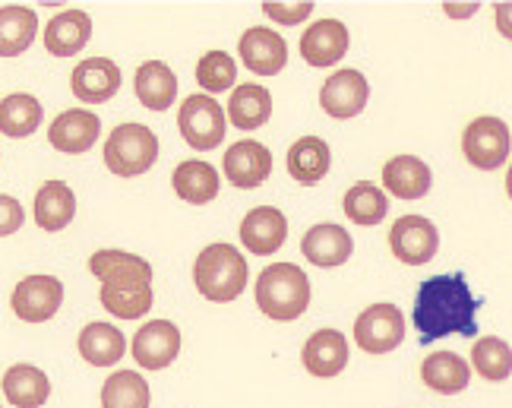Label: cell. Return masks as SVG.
<instances>
[{
    "instance_id": "cell-2",
    "label": "cell",
    "mask_w": 512,
    "mask_h": 408,
    "mask_svg": "<svg viewBox=\"0 0 512 408\" xmlns=\"http://www.w3.org/2000/svg\"><path fill=\"white\" fill-rule=\"evenodd\" d=\"M92 276L102 279V304L117 320H140L155 301L152 263L127 250H98L89 260Z\"/></svg>"
},
{
    "instance_id": "cell-31",
    "label": "cell",
    "mask_w": 512,
    "mask_h": 408,
    "mask_svg": "<svg viewBox=\"0 0 512 408\" xmlns=\"http://www.w3.org/2000/svg\"><path fill=\"white\" fill-rule=\"evenodd\" d=\"M38 32V16L35 10L23 4L0 7V57H16L29 51Z\"/></svg>"
},
{
    "instance_id": "cell-41",
    "label": "cell",
    "mask_w": 512,
    "mask_h": 408,
    "mask_svg": "<svg viewBox=\"0 0 512 408\" xmlns=\"http://www.w3.org/2000/svg\"><path fill=\"white\" fill-rule=\"evenodd\" d=\"M506 193H509V200H512V165H509V174H506Z\"/></svg>"
},
{
    "instance_id": "cell-12",
    "label": "cell",
    "mask_w": 512,
    "mask_h": 408,
    "mask_svg": "<svg viewBox=\"0 0 512 408\" xmlns=\"http://www.w3.org/2000/svg\"><path fill=\"white\" fill-rule=\"evenodd\" d=\"M367 95H370V86L361 70H339L323 83L320 105L329 118L348 121V118H358V114L367 108Z\"/></svg>"
},
{
    "instance_id": "cell-7",
    "label": "cell",
    "mask_w": 512,
    "mask_h": 408,
    "mask_svg": "<svg viewBox=\"0 0 512 408\" xmlns=\"http://www.w3.org/2000/svg\"><path fill=\"white\" fill-rule=\"evenodd\" d=\"M405 339V314L396 304H373L354 320V342L367 355H386Z\"/></svg>"
},
{
    "instance_id": "cell-16",
    "label": "cell",
    "mask_w": 512,
    "mask_h": 408,
    "mask_svg": "<svg viewBox=\"0 0 512 408\" xmlns=\"http://www.w3.org/2000/svg\"><path fill=\"white\" fill-rule=\"evenodd\" d=\"M285 238H288V219L275 206H256L241 222V241L256 257H272L285 244Z\"/></svg>"
},
{
    "instance_id": "cell-11",
    "label": "cell",
    "mask_w": 512,
    "mask_h": 408,
    "mask_svg": "<svg viewBox=\"0 0 512 408\" xmlns=\"http://www.w3.org/2000/svg\"><path fill=\"white\" fill-rule=\"evenodd\" d=\"M130 352L136 364L146 367V371H165L181 355V329L171 320H152L140 326V333L133 336Z\"/></svg>"
},
{
    "instance_id": "cell-23",
    "label": "cell",
    "mask_w": 512,
    "mask_h": 408,
    "mask_svg": "<svg viewBox=\"0 0 512 408\" xmlns=\"http://www.w3.org/2000/svg\"><path fill=\"white\" fill-rule=\"evenodd\" d=\"M332 168V152L320 136H301L298 143L288 149V171L291 178L304 187H317Z\"/></svg>"
},
{
    "instance_id": "cell-10",
    "label": "cell",
    "mask_w": 512,
    "mask_h": 408,
    "mask_svg": "<svg viewBox=\"0 0 512 408\" xmlns=\"http://www.w3.org/2000/svg\"><path fill=\"white\" fill-rule=\"evenodd\" d=\"M389 247L396 260L408 266H424L427 260L437 257L440 247V231L424 216H402L389 228Z\"/></svg>"
},
{
    "instance_id": "cell-9",
    "label": "cell",
    "mask_w": 512,
    "mask_h": 408,
    "mask_svg": "<svg viewBox=\"0 0 512 408\" xmlns=\"http://www.w3.org/2000/svg\"><path fill=\"white\" fill-rule=\"evenodd\" d=\"M13 314L26 323L51 320L64 304V282L54 276H26L13 288Z\"/></svg>"
},
{
    "instance_id": "cell-17",
    "label": "cell",
    "mask_w": 512,
    "mask_h": 408,
    "mask_svg": "<svg viewBox=\"0 0 512 408\" xmlns=\"http://www.w3.org/2000/svg\"><path fill=\"white\" fill-rule=\"evenodd\" d=\"M225 174L241 190L260 187L272 174V152L256 140H238L225 152Z\"/></svg>"
},
{
    "instance_id": "cell-34",
    "label": "cell",
    "mask_w": 512,
    "mask_h": 408,
    "mask_svg": "<svg viewBox=\"0 0 512 408\" xmlns=\"http://www.w3.org/2000/svg\"><path fill=\"white\" fill-rule=\"evenodd\" d=\"M471 364L487 383H503L512 374V348L500 336H484L471 348Z\"/></svg>"
},
{
    "instance_id": "cell-14",
    "label": "cell",
    "mask_w": 512,
    "mask_h": 408,
    "mask_svg": "<svg viewBox=\"0 0 512 408\" xmlns=\"http://www.w3.org/2000/svg\"><path fill=\"white\" fill-rule=\"evenodd\" d=\"M238 54L241 61L250 73L256 76H275L282 73L285 64H288V45L285 38L275 32V29H247L241 35V45H238Z\"/></svg>"
},
{
    "instance_id": "cell-18",
    "label": "cell",
    "mask_w": 512,
    "mask_h": 408,
    "mask_svg": "<svg viewBox=\"0 0 512 408\" xmlns=\"http://www.w3.org/2000/svg\"><path fill=\"white\" fill-rule=\"evenodd\" d=\"M348 29L339 19H320L301 35V57L310 67H332L348 54Z\"/></svg>"
},
{
    "instance_id": "cell-8",
    "label": "cell",
    "mask_w": 512,
    "mask_h": 408,
    "mask_svg": "<svg viewBox=\"0 0 512 408\" xmlns=\"http://www.w3.org/2000/svg\"><path fill=\"white\" fill-rule=\"evenodd\" d=\"M462 152L465 159L481 171H497L512 152L509 127L500 118H475L462 133Z\"/></svg>"
},
{
    "instance_id": "cell-26",
    "label": "cell",
    "mask_w": 512,
    "mask_h": 408,
    "mask_svg": "<svg viewBox=\"0 0 512 408\" xmlns=\"http://www.w3.org/2000/svg\"><path fill=\"white\" fill-rule=\"evenodd\" d=\"M4 396L13 408H42L51 396L48 374L35 364H13L4 374Z\"/></svg>"
},
{
    "instance_id": "cell-39",
    "label": "cell",
    "mask_w": 512,
    "mask_h": 408,
    "mask_svg": "<svg viewBox=\"0 0 512 408\" xmlns=\"http://www.w3.org/2000/svg\"><path fill=\"white\" fill-rule=\"evenodd\" d=\"M494 16H497V29H500V35L512 42V4H497V7H494Z\"/></svg>"
},
{
    "instance_id": "cell-21",
    "label": "cell",
    "mask_w": 512,
    "mask_h": 408,
    "mask_svg": "<svg viewBox=\"0 0 512 408\" xmlns=\"http://www.w3.org/2000/svg\"><path fill=\"white\" fill-rule=\"evenodd\" d=\"M301 361L313 377H336L348 364V342L339 329H317L304 342Z\"/></svg>"
},
{
    "instance_id": "cell-33",
    "label": "cell",
    "mask_w": 512,
    "mask_h": 408,
    "mask_svg": "<svg viewBox=\"0 0 512 408\" xmlns=\"http://www.w3.org/2000/svg\"><path fill=\"white\" fill-rule=\"evenodd\" d=\"M342 209L354 225H380L389 212V197L377 184H354L345 193Z\"/></svg>"
},
{
    "instance_id": "cell-27",
    "label": "cell",
    "mask_w": 512,
    "mask_h": 408,
    "mask_svg": "<svg viewBox=\"0 0 512 408\" xmlns=\"http://www.w3.org/2000/svg\"><path fill=\"white\" fill-rule=\"evenodd\" d=\"M133 89L149 111H165L177 99V76L162 61H146L133 76Z\"/></svg>"
},
{
    "instance_id": "cell-30",
    "label": "cell",
    "mask_w": 512,
    "mask_h": 408,
    "mask_svg": "<svg viewBox=\"0 0 512 408\" xmlns=\"http://www.w3.org/2000/svg\"><path fill=\"white\" fill-rule=\"evenodd\" d=\"M124 352H127V339L111 323H89L80 333V355L92 367H111L124 358Z\"/></svg>"
},
{
    "instance_id": "cell-22",
    "label": "cell",
    "mask_w": 512,
    "mask_h": 408,
    "mask_svg": "<svg viewBox=\"0 0 512 408\" xmlns=\"http://www.w3.org/2000/svg\"><path fill=\"white\" fill-rule=\"evenodd\" d=\"M92 38V16L86 10H64L57 13L45 29V48L54 57L80 54Z\"/></svg>"
},
{
    "instance_id": "cell-36",
    "label": "cell",
    "mask_w": 512,
    "mask_h": 408,
    "mask_svg": "<svg viewBox=\"0 0 512 408\" xmlns=\"http://www.w3.org/2000/svg\"><path fill=\"white\" fill-rule=\"evenodd\" d=\"M196 83L206 92H228L238 83V64H234V57L225 51H209L200 57V64H196Z\"/></svg>"
},
{
    "instance_id": "cell-15",
    "label": "cell",
    "mask_w": 512,
    "mask_h": 408,
    "mask_svg": "<svg viewBox=\"0 0 512 408\" xmlns=\"http://www.w3.org/2000/svg\"><path fill=\"white\" fill-rule=\"evenodd\" d=\"M98 133H102L98 114H92L86 108H70L54 118V124L48 130V143L64 155H83L98 143Z\"/></svg>"
},
{
    "instance_id": "cell-32",
    "label": "cell",
    "mask_w": 512,
    "mask_h": 408,
    "mask_svg": "<svg viewBox=\"0 0 512 408\" xmlns=\"http://www.w3.org/2000/svg\"><path fill=\"white\" fill-rule=\"evenodd\" d=\"M42 118H45V108L29 92H13L0 102V130L13 136V140L32 136L38 127H42Z\"/></svg>"
},
{
    "instance_id": "cell-29",
    "label": "cell",
    "mask_w": 512,
    "mask_h": 408,
    "mask_svg": "<svg viewBox=\"0 0 512 408\" xmlns=\"http://www.w3.org/2000/svg\"><path fill=\"white\" fill-rule=\"evenodd\" d=\"M421 380L430 386L433 393L456 396L471 383V367L456 352H433L421 364Z\"/></svg>"
},
{
    "instance_id": "cell-6",
    "label": "cell",
    "mask_w": 512,
    "mask_h": 408,
    "mask_svg": "<svg viewBox=\"0 0 512 408\" xmlns=\"http://www.w3.org/2000/svg\"><path fill=\"white\" fill-rule=\"evenodd\" d=\"M225 108L212 99L206 92L187 95L181 114H177V130L187 140V146H193L196 152H209L219 149L225 140Z\"/></svg>"
},
{
    "instance_id": "cell-20",
    "label": "cell",
    "mask_w": 512,
    "mask_h": 408,
    "mask_svg": "<svg viewBox=\"0 0 512 408\" xmlns=\"http://www.w3.org/2000/svg\"><path fill=\"white\" fill-rule=\"evenodd\" d=\"M433 174L418 155H392L383 165V187L399 200H421L430 193Z\"/></svg>"
},
{
    "instance_id": "cell-37",
    "label": "cell",
    "mask_w": 512,
    "mask_h": 408,
    "mask_svg": "<svg viewBox=\"0 0 512 408\" xmlns=\"http://www.w3.org/2000/svg\"><path fill=\"white\" fill-rule=\"evenodd\" d=\"M263 13L269 19H275V23H282V26H298L313 13V4H310V0H291V4L269 0V4H263Z\"/></svg>"
},
{
    "instance_id": "cell-13",
    "label": "cell",
    "mask_w": 512,
    "mask_h": 408,
    "mask_svg": "<svg viewBox=\"0 0 512 408\" xmlns=\"http://www.w3.org/2000/svg\"><path fill=\"white\" fill-rule=\"evenodd\" d=\"M121 80V67L108 61V57H86L70 73V89L83 105H102L114 99L117 89H121Z\"/></svg>"
},
{
    "instance_id": "cell-35",
    "label": "cell",
    "mask_w": 512,
    "mask_h": 408,
    "mask_svg": "<svg viewBox=\"0 0 512 408\" xmlns=\"http://www.w3.org/2000/svg\"><path fill=\"white\" fill-rule=\"evenodd\" d=\"M149 383L133 371H117L102 386V408H149Z\"/></svg>"
},
{
    "instance_id": "cell-24",
    "label": "cell",
    "mask_w": 512,
    "mask_h": 408,
    "mask_svg": "<svg viewBox=\"0 0 512 408\" xmlns=\"http://www.w3.org/2000/svg\"><path fill=\"white\" fill-rule=\"evenodd\" d=\"M174 193L181 200H187L190 206H206L219 197V171H215L209 162H200V159H190V162H181L174 168Z\"/></svg>"
},
{
    "instance_id": "cell-40",
    "label": "cell",
    "mask_w": 512,
    "mask_h": 408,
    "mask_svg": "<svg viewBox=\"0 0 512 408\" xmlns=\"http://www.w3.org/2000/svg\"><path fill=\"white\" fill-rule=\"evenodd\" d=\"M478 10V4H468V7H456V4H446V13L449 16H456V19H462V16H471Z\"/></svg>"
},
{
    "instance_id": "cell-4",
    "label": "cell",
    "mask_w": 512,
    "mask_h": 408,
    "mask_svg": "<svg viewBox=\"0 0 512 408\" xmlns=\"http://www.w3.org/2000/svg\"><path fill=\"white\" fill-rule=\"evenodd\" d=\"M247 279H250L247 260L241 257V250L231 244H209L193 263L196 291L215 304H228L234 298H241Z\"/></svg>"
},
{
    "instance_id": "cell-28",
    "label": "cell",
    "mask_w": 512,
    "mask_h": 408,
    "mask_svg": "<svg viewBox=\"0 0 512 408\" xmlns=\"http://www.w3.org/2000/svg\"><path fill=\"white\" fill-rule=\"evenodd\" d=\"M228 118H231V127H238V130H260L272 118L269 89L256 83L234 86L231 102H228Z\"/></svg>"
},
{
    "instance_id": "cell-5",
    "label": "cell",
    "mask_w": 512,
    "mask_h": 408,
    "mask_svg": "<svg viewBox=\"0 0 512 408\" xmlns=\"http://www.w3.org/2000/svg\"><path fill=\"white\" fill-rule=\"evenodd\" d=\"M159 159V136L146 124H121L105 140V165L117 178L146 174Z\"/></svg>"
},
{
    "instance_id": "cell-1",
    "label": "cell",
    "mask_w": 512,
    "mask_h": 408,
    "mask_svg": "<svg viewBox=\"0 0 512 408\" xmlns=\"http://www.w3.org/2000/svg\"><path fill=\"white\" fill-rule=\"evenodd\" d=\"M481 307L484 301L471 295L462 272L424 279L415 298V310H411V320H415V329H418V342L430 345L433 339H446V336H465V339L478 336Z\"/></svg>"
},
{
    "instance_id": "cell-38",
    "label": "cell",
    "mask_w": 512,
    "mask_h": 408,
    "mask_svg": "<svg viewBox=\"0 0 512 408\" xmlns=\"http://www.w3.org/2000/svg\"><path fill=\"white\" fill-rule=\"evenodd\" d=\"M23 222H26V212H23V206H19V200L0 193V238H7V235H13V231H19V228H23Z\"/></svg>"
},
{
    "instance_id": "cell-25",
    "label": "cell",
    "mask_w": 512,
    "mask_h": 408,
    "mask_svg": "<svg viewBox=\"0 0 512 408\" xmlns=\"http://www.w3.org/2000/svg\"><path fill=\"white\" fill-rule=\"evenodd\" d=\"M32 216L42 231H64L76 216V193L64 181H48L35 193Z\"/></svg>"
},
{
    "instance_id": "cell-3",
    "label": "cell",
    "mask_w": 512,
    "mask_h": 408,
    "mask_svg": "<svg viewBox=\"0 0 512 408\" xmlns=\"http://www.w3.org/2000/svg\"><path fill=\"white\" fill-rule=\"evenodd\" d=\"M256 307L269 320L291 323L310 307V279L298 263H272L256 276Z\"/></svg>"
},
{
    "instance_id": "cell-19",
    "label": "cell",
    "mask_w": 512,
    "mask_h": 408,
    "mask_svg": "<svg viewBox=\"0 0 512 408\" xmlns=\"http://www.w3.org/2000/svg\"><path fill=\"white\" fill-rule=\"evenodd\" d=\"M301 250H304V257H307L313 266L332 269V266L348 263L351 250H354V241H351V235H348V231H345L342 225L320 222V225H313V228L304 231Z\"/></svg>"
}]
</instances>
